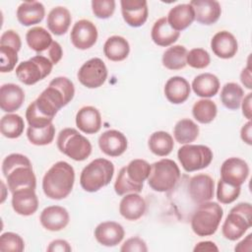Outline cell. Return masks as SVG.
<instances>
[{
  "label": "cell",
  "instance_id": "3",
  "mask_svg": "<svg viewBox=\"0 0 252 252\" xmlns=\"http://www.w3.org/2000/svg\"><path fill=\"white\" fill-rule=\"evenodd\" d=\"M114 165L106 158H95L81 172L80 184L87 192H96L109 184L113 177Z\"/></svg>",
  "mask_w": 252,
  "mask_h": 252
},
{
  "label": "cell",
  "instance_id": "22",
  "mask_svg": "<svg viewBox=\"0 0 252 252\" xmlns=\"http://www.w3.org/2000/svg\"><path fill=\"white\" fill-rule=\"evenodd\" d=\"M147 205L138 193L126 194L119 204L120 215L128 220H137L146 213Z\"/></svg>",
  "mask_w": 252,
  "mask_h": 252
},
{
  "label": "cell",
  "instance_id": "14",
  "mask_svg": "<svg viewBox=\"0 0 252 252\" xmlns=\"http://www.w3.org/2000/svg\"><path fill=\"white\" fill-rule=\"evenodd\" d=\"M215 182L208 174L194 175L188 185L189 195L192 201L196 204H201L210 201L214 197Z\"/></svg>",
  "mask_w": 252,
  "mask_h": 252
},
{
  "label": "cell",
  "instance_id": "51",
  "mask_svg": "<svg viewBox=\"0 0 252 252\" xmlns=\"http://www.w3.org/2000/svg\"><path fill=\"white\" fill-rule=\"evenodd\" d=\"M251 129H252V123L249 120L246 124L243 125L240 131V137L243 142H245L248 145H252V135H251Z\"/></svg>",
  "mask_w": 252,
  "mask_h": 252
},
{
  "label": "cell",
  "instance_id": "5",
  "mask_svg": "<svg viewBox=\"0 0 252 252\" xmlns=\"http://www.w3.org/2000/svg\"><path fill=\"white\" fill-rule=\"evenodd\" d=\"M180 178V170L175 161L162 158L151 164L148 177L149 186L157 192H167L173 189Z\"/></svg>",
  "mask_w": 252,
  "mask_h": 252
},
{
  "label": "cell",
  "instance_id": "20",
  "mask_svg": "<svg viewBox=\"0 0 252 252\" xmlns=\"http://www.w3.org/2000/svg\"><path fill=\"white\" fill-rule=\"evenodd\" d=\"M211 48L218 57L229 59L236 54L238 43L232 33L227 31H221L213 36L211 40Z\"/></svg>",
  "mask_w": 252,
  "mask_h": 252
},
{
  "label": "cell",
  "instance_id": "18",
  "mask_svg": "<svg viewBox=\"0 0 252 252\" xmlns=\"http://www.w3.org/2000/svg\"><path fill=\"white\" fill-rule=\"evenodd\" d=\"M39 220L45 229L59 231L68 225L70 217L65 208L61 206H49L41 212Z\"/></svg>",
  "mask_w": 252,
  "mask_h": 252
},
{
  "label": "cell",
  "instance_id": "6",
  "mask_svg": "<svg viewBox=\"0 0 252 252\" xmlns=\"http://www.w3.org/2000/svg\"><path fill=\"white\" fill-rule=\"evenodd\" d=\"M58 150L70 158L82 161L88 158L92 153L91 142L74 128H65L57 137Z\"/></svg>",
  "mask_w": 252,
  "mask_h": 252
},
{
  "label": "cell",
  "instance_id": "45",
  "mask_svg": "<svg viewBox=\"0 0 252 252\" xmlns=\"http://www.w3.org/2000/svg\"><path fill=\"white\" fill-rule=\"evenodd\" d=\"M92 10L98 19H107L111 17L115 10L114 0H93Z\"/></svg>",
  "mask_w": 252,
  "mask_h": 252
},
{
  "label": "cell",
  "instance_id": "21",
  "mask_svg": "<svg viewBox=\"0 0 252 252\" xmlns=\"http://www.w3.org/2000/svg\"><path fill=\"white\" fill-rule=\"evenodd\" d=\"M25 100L23 89L16 84H4L0 89V107L5 112L18 110Z\"/></svg>",
  "mask_w": 252,
  "mask_h": 252
},
{
  "label": "cell",
  "instance_id": "41",
  "mask_svg": "<svg viewBox=\"0 0 252 252\" xmlns=\"http://www.w3.org/2000/svg\"><path fill=\"white\" fill-rule=\"evenodd\" d=\"M240 186H234L220 179L217 187V199L221 204H230L240 195Z\"/></svg>",
  "mask_w": 252,
  "mask_h": 252
},
{
  "label": "cell",
  "instance_id": "4",
  "mask_svg": "<svg viewBox=\"0 0 252 252\" xmlns=\"http://www.w3.org/2000/svg\"><path fill=\"white\" fill-rule=\"evenodd\" d=\"M223 210L216 202H204L194 211L191 218V227L198 236L213 235L222 219Z\"/></svg>",
  "mask_w": 252,
  "mask_h": 252
},
{
  "label": "cell",
  "instance_id": "1",
  "mask_svg": "<svg viewBox=\"0 0 252 252\" xmlns=\"http://www.w3.org/2000/svg\"><path fill=\"white\" fill-rule=\"evenodd\" d=\"M2 172L7 179L8 188L12 193L27 187L35 189L36 178L32 162L26 156L21 154L7 156L2 162Z\"/></svg>",
  "mask_w": 252,
  "mask_h": 252
},
{
  "label": "cell",
  "instance_id": "15",
  "mask_svg": "<svg viewBox=\"0 0 252 252\" xmlns=\"http://www.w3.org/2000/svg\"><path fill=\"white\" fill-rule=\"evenodd\" d=\"M98 146L103 154L109 157H119L128 146L127 138L117 130H107L98 138Z\"/></svg>",
  "mask_w": 252,
  "mask_h": 252
},
{
  "label": "cell",
  "instance_id": "35",
  "mask_svg": "<svg viewBox=\"0 0 252 252\" xmlns=\"http://www.w3.org/2000/svg\"><path fill=\"white\" fill-rule=\"evenodd\" d=\"M220 101L222 104L231 110H236L240 107L244 96L242 88L236 83H226L220 92Z\"/></svg>",
  "mask_w": 252,
  "mask_h": 252
},
{
  "label": "cell",
  "instance_id": "36",
  "mask_svg": "<svg viewBox=\"0 0 252 252\" xmlns=\"http://www.w3.org/2000/svg\"><path fill=\"white\" fill-rule=\"evenodd\" d=\"M25 128L24 119L18 115L9 113L4 115L0 121V130L4 137L9 139H16L20 137Z\"/></svg>",
  "mask_w": 252,
  "mask_h": 252
},
{
  "label": "cell",
  "instance_id": "8",
  "mask_svg": "<svg viewBox=\"0 0 252 252\" xmlns=\"http://www.w3.org/2000/svg\"><path fill=\"white\" fill-rule=\"evenodd\" d=\"M52 67L53 64L48 58L37 54L20 63L16 68V76L23 84L31 86L47 77Z\"/></svg>",
  "mask_w": 252,
  "mask_h": 252
},
{
  "label": "cell",
  "instance_id": "37",
  "mask_svg": "<svg viewBox=\"0 0 252 252\" xmlns=\"http://www.w3.org/2000/svg\"><path fill=\"white\" fill-rule=\"evenodd\" d=\"M217 113L218 107L216 103L207 98L196 101L192 107V114L194 118L202 124L211 123L216 118Z\"/></svg>",
  "mask_w": 252,
  "mask_h": 252
},
{
  "label": "cell",
  "instance_id": "32",
  "mask_svg": "<svg viewBox=\"0 0 252 252\" xmlns=\"http://www.w3.org/2000/svg\"><path fill=\"white\" fill-rule=\"evenodd\" d=\"M149 149L153 154L158 157L168 156L174 147L173 138L164 131H157L153 133L148 143Z\"/></svg>",
  "mask_w": 252,
  "mask_h": 252
},
{
  "label": "cell",
  "instance_id": "38",
  "mask_svg": "<svg viewBox=\"0 0 252 252\" xmlns=\"http://www.w3.org/2000/svg\"><path fill=\"white\" fill-rule=\"evenodd\" d=\"M128 177L136 184H142L148 179L151 172V165L148 161L141 158L131 160L127 166H125Z\"/></svg>",
  "mask_w": 252,
  "mask_h": 252
},
{
  "label": "cell",
  "instance_id": "2",
  "mask_svg": "<svg viewBox=\"0 0 252 252\" xmlns=\"http://www.w3.org/2000/svg\"><path fill=\"white\" fill-rule=\"evenodd\" d=\"M75 182V170L66 161H57L44 174L42 189L46 197L62 200L72 191Z\"/></svg>",
  "mask_w": 252,
  "mask_h": 252
},
{
  "label": "cell",
  "instance_id": "9",
  "mask_svg": "<svg viewBox=\"0 0 252 252\" xmlns=\"http://www.w3.org/2000/svg\"><path fill=\"white\" fill-rule=\"evenodd\" d=\"M177 158L187 172L206 168L213 160L212 150L204 145L186 144L178 149Z\"/></svg>",
  "mask_w": 252,
  "mask_h": 252
},
{
  "label": "cell",
  "instance_id": "46",
  "mask_svg": "<svg viewBox=\"0 0 252 252\" xmlns=\"http://www.w3.org/2000/svg\"><path fill=\"white\" fill-rule=\"evenodd\" d=\"M120 251H122V252H135V251L147 252L148 247H147L146 242L142 238H140L138 236H135V237L128 238L122 244V246L120 248Z\"/></svg>",
  "mask_w": 252,
  "mask_h": 252
},
{
  "label": "cell",
  "instance_id": "7",
  "mask_svg": "<svg viewBox=\"0 0 252 252\" xmlns=\"http://www.w3.org/2000/svg\"><path fill=\"white\" fill-rule=\"evenodd\" d=\"M252 225V207L250 203H239L227 215L222 226V235L231 241L239 239Z\"/></svg>",
  "mask_w": 252,
  "mask_h": 252
},
{
  "label": "cell",
  "instance_id": "29",
  "mask_svg": "<svg viewBox=\"0 0 252 252\" xmlns=\"http://www.w3.org/2000/svg\"><path fill=\"white\" fill-rule=\"evenodd\" d=\"M193 92L201 97H212L220 90V81L212 73H203L194 78L192 82Z\"/></svg>",
  "mask_w": 252,
  "mask_h": 252
},
{
  "label": "cell",
  "instance_id": "40",
  "mask_svg": "<svg viewBox=\"0 0 252 252\" xmlns=\"http://www.w3.org/2000/svg\"><path fill=\"white\" fill-rule=\"evenodd\" d=\"M114 190L117 195L123 196L129 193H140L143 190V185L134 183L128 177L124 166L118 172V175L114 183Z\"/></svg>",
  "mask_w": 252,
  "mask_h": 252
},
{
  "label": "cell",
  "instance_id": "53",
  "mask_svg": "<svg viewBox=\"0 0 252 252\" xmlns=\"http://www.w3.org/2000/svg\"><path fill=\"white\" fill-rule=\"evenodd\" d=\"M193 250L195 252H197V251H210V252L216 251V252H218L219 248L212 241H201L198 244H196V246L194 247Z\"/></svg>",
  "mask_w": 252,
  "mask_h": 252
},
{
  "label": "cell",
  "instance_id": "17",
  "mask_svg": "<svg viewBox=\"0 0 252 252\" xmlns=\"http://www.w3.org/2000/svg\"><path fill=\"white\" fill-rule=\"evenodd\" d=\"M195 15V20L202 25H213L220 17L221 8L215 0H192L189 3Z\"/></svg>",
  "mask_w": 252,
  "mask_h": 252
},
{
  "label": "cell",
  "instance_id": "11",
  "mask_svg": "<svg viewBox=\"0 0 252 252\" xmlns=\"http://www.w3.org/2000/svg\"><path fill=\"white\" fill-rule=\"evenodd\" d=\"M70 38L72 44L78 49H89L97 39V30L94 23L89 20H80L72 28Z\"/></svg>",
  "mask_w": 252,
  "mask_h": 252
},
{
  "label": "cell",
  "instance_id": "10",
  "mask_svg": "<svg viewBox=\"0 0 252 252\" xmlns=\"http://www.w3.org/2000/svg\"><path fill=\"white\" fill-rule=\"evenodd\" d=\"M77 76L83 86L89 89H96L104 84L107 78V68L100 58L94 57L81 66Z\"/></svg>",
  "mask_w": 252,
  "mask_h": 252
},
{
  "label": "cell",
  "instance_id": "50",
  "mask_svg": "<svg viewBox=\"0 0 252 252\" xmlns=\"http://www.w3.org/2000/svg\"><path fill=\"white\" fill-rule=\"evenodd\" d=\"M251 79H252L251 68H250V64L248 63L247 67H245L240 74V81L244 85V87H246L249 90L252 89V80Z\"/></svg>",
  "mask_w": 252,
  "mask_h": 252
},
{
  "label": "cell",
  "instance_id": "26",
  "mask_svg": "<svg viewBox=\"0 0 252 252\" xmlns=\"http://www.w3.org/2000/svg\"><path fill=\"white\" fill-rule=\"evenodd\" d=\"M167 22L176 32L187 29L195 20L194 10L190 4H179L168 12Z\"/></svg>",
  "mask_w": 252,
  "mask_h": 252
},
{
  "label": "cell",
  "instance_id": "28",
  "mask_svg": "<svg viewBox=\"0 0 252 252\" xmlns=\"http://www.w3.org/2000/svg\"><path fill=\"white\" fill-rule=\"evenodd\" d=\"M71 21L72 18L69 10L65 7L58 6L49 12L46 24L48 30L52 33L55 35H62L68 31L71 25Z\"/></svg>",
  "mask_w": 252,
  "mask_h": 252
},
{
  "label": "cell",
  "instance_id": "27",
  "mask_svg": "<svg viewBox=\"0 0 252 252\" xmlns=\"http://www.w3.org/2000/svg\"><path fill=\"white\" fill-rule=\"evenodd\" d=\"M180 35L179 32L174 31L168 24L167 19L162 17L156 21L152 28L151 36L153 41L158 46H169L174 43Z\"/></svg>",
  "mask_w": 252,
  "mask_h": 252
},
{
  "label": "cell",
  "instance_id": "54",
  "mask_svg": "<svg viewBox=\"0 0 252 252\" xmlns=\"http://www.w3.org/2000/svg\"><path fill=\"white\" fill-rule=\"evenodd\" d=\"M251 244H252V234L249 233L245 239H243L242 241H240L234 248L235 251H246L245 246H247V248L249 249V251L251 250Z\"/></svg>",
  "mask_w": 252,
  "mask_h": 252
},
{
  "label": "cell",
  "instance_id": "33",
  "mask_svg": "<svg viewBox=\"0 0 252 252\" xmlns=\"http://www.w3.org/2000/svg\"><path fill=\"white\" fill-rule=\"evenodd\" d=\"M173 136L179 144H190L198 138L199 126L191 119H181L173 128Z\"/></svg>",
  "mask_w": 252,
  "mask_h": 252
},
{
  "label": "cell",
  "instance_id": "48",
  "mask_svg": "<svg viewBox=\"0 0 252 252\" xmlns=\"http://www.w3.org/2000/svg\"><path fill=\"white\" fill-rule=\"evenodd\" d=\"M38 55L45 56L46 58H48L51 61V63L53 65H55V64H57L61 60L62 55H63V51H62L61 45L57 41L53 40V42L50 45V47L46 51H44L43 53H40Z\"/></svg>",
  "mask_w": 252,
  "mask_h": 252
},
{
  "label": "cell",
  "instance_id": "16",
  "mask_svg": "<svg viewBox=\"0 0 252 252\" xmlns=\"http://www.w3.org/2000/svg\"><path fill=\"white\" fill-rule=\"evenodd\" d=\"M12 207L21 216H31L38 208V199L33 188H22L12 193Z\"/></svg>",
  "mask_w": 252,
  "mask_h": 252
},
{
  "label": "cell",
  "instance_id": "39",
  "mask_svg": "<svg viewBox=\"0 0 252 252\" xmlns=\"http://www.w3.org/2000/svg\"><path fill=\"white\" fill-rule=\"evenodd\" d=\"M55 136V127L51 123L44 128H33L29 126L27 137L29 141L35 146H45L50 144Z\"/></svg>",
  "mask_w": 252,
  "mask_h": 252
},
{
  "label": "cell",
  "instance_id": "43",
  "mask_svg": "<svg viewBox=\"0 0 252 252\" xmlns=\"http://www.w3.org/2000/svg\"><path fill=\"white\" fill-rule=\"evenodd\" d=\"M18 50L8 45H0V71L11 72L18 62Z\"/></svg>",
  "mask_w": 252,
  "mask_h": 252
},
{
  "label": "cell",
  "instance_id": "13",
  "mask_svg": "<svg viewBox=\"0 0 252 252\" xmlns=\"http://www.w3.org/2000/svg\"><path fill=\"white\" fill-rule=\"evenodd\" d=\"M121 12L127 25L133 28L143 26L148 19V3L146 0H121Z\"/></svg>",
  "mask_w": 252,
  "mask_h": 252
},
{
  "label": "cell",
  "instance_id": "31",
  "mask_svg": "<svg viewBox=\"0 0 252 252\" xmlns=\"http://www.w3.org/2000/svg\"><path fill=\"white\" fill-rule=\"evenodd\" d=\"M26 39L30 48L37 52V54L46 51L53 42L51 34L42 27H34L29 30Z\"/></svg>",
  "mask_w": 252,
  "mask_h": 252
},
{
  "label": "cell",
  "instance_id": "25",
  "mask_svg": "<svg viewBox=\"0 0 252 252\" xmlns=\"http://www.w3.org/2000/svg\"><path fill=\"white\" fill-rule=\"evenodd\" d=\"M45 15L42 3L29 1L22 3L17 9V19L23 26H32L40 23Z\"/></svg>",
  "mask_w": 252,
  "mask_h": 252
},
{
  "label": "cell",
  "instance_id": "19",
  "mask_svg": "<svg viewBox=\"0 0 252 252\" xmlns=\"http://www.w3.org/2000/svg\"><path fill=\"white\" fill-rule=\"evenodd\" d=\"M123 226L115 221L100 222L94 229V237L98 243L106 247H113L119 244L124 238Z\"/></svg>",
  "mask_w": 252,
  "mask_h": 252
},
{
  "label": "cell",
  "instance_id": "42",
  "mask_svg": "<svg viewBox=\"0 0 252 252\" xmlns=\"http://www.w3.org/2000/svg\"><path fill=\"white\" fill-rule=\"evenodd\" d=\"M25 249L23 238L15 232H5L0 236L1 252H22Z\"/></svg>",
  "mask_w": 252,
  "mask_h": 252
},
{
  "label": "cell",
  "instance_id": "23",
  "mask_svg": "<svg viewBox=\"0 0 252 252\" xmlns=\"http://www.w3.org/2000/svg\"><path fill=\"white\" fill-rule=\"evenodd\" d=\"M190 85L186 79L179 76L169 78L164 86V94L167 100L173 104L185 102L190 95Z\"/></svg>",
  "mask_w": 252,
  "mask_h": 252
},
{
  "label": "cell",
  "instance_id": "30",
  "mask_svg": "<svg viewBox=\"0 0 252 252\" xmlns=\"http://www.w3.org/2000/svg\"><path fill=\"white\" fill-rule=\"evenodd\" d=\"M130 52L128 41L120 35H112L108 37L103 45V53L105 57L111 61L118 62L126 59Z\"/></svg>",
  "mask_w": 252,
  "mask_h": 252
},
{
  "label": "cell",
  "instance_id": "52",
  "mask_svg": "<svg viewBox=\"0 0 252 252\" xmlns=\"http://www.w3.org/2000/svg\"><path fill=\"white\" fill-rule=\"evenodd\" d=\"M251 100H252V94L249 93L247 94L246 96H244V99L241 101L242 113L248 120L251 119Z\"/></svg>",
  "mask_w": 252,
  "mask_h": 252
},
{
  "label": "cell",
  "instance_id": "49",
  "mask_svg": "<svg viewBox=\"0 0 252 252\" xmlns=\"http://www.w3.org/2000/svg\"><path fill=\"white\" fill-rule=\"evenodd\" d=\"M72 248L69 243L63 239L53 240L47 247L48 252H70Z\"/></svg>",
  "mask_w": 252,
  "mask_h": 252
},
{
  "label": "cell",
  "instance_id": "34",
  "mask_svg": "<svg viewBox=\"0 0 252 252\" xmlns=\"http://www.w3.org/2000/svg\"><path fill=\"white\" fill-rule=\"evenodd\" d=\"M187 49L183 45H173L168 47L162 55V65L168 70H181L186 63Z\"/></svg>",
  "mask_w": 252,
  "mask_h": 252
},
{
  "label": "cell",
  "instance_id": "47",
  "mask_svg": "<svg viewBox=\"0 0 252 252\" xmlns=\"http://www.w3.org/2000/svg\"><path fill=\"white\" fill-rule=\"evenodd\" d=\"M0 45H8L19 51L22 47L21 37L15 31L8 30L2 33L0 38Z\"/></svg>",
  "mask_w": 252,
  "mask_h": 252
},
{
  "label": "cell",
  "instance_id": "24",
  "mask_svg": "<svg viewBox=\"0 0 252 252\" xmlns=\"http://www.w3.org/2000/svg\"><path fill=\"white\" fill-rule=\"evenodd\" d=\"M77 127L86 134H95L101 127V116L94 106H84L76 114Z\"/></svg>",
  "mask_w": 252,
  "mask_h": 252
},
{
  "label": "cell",
  "instance_id": "12",
  "mask_svg": "<svg viewBox=\"0 0 252 252\" xmlns=\"http://www.w3.org/2000/svg\"><path fill=\"white\" fill-rule=\"evenodd\" d=\"M248 175L249 166L245 160L239 158H229L220 166V179L234 186H241Z\"/></svg>",
  "mask_w": 252,
  "mask_h": 252
},
{
  "label": "cell",
  "instance_id": "44",
  "mask_svg": "<svg viewBox=\"0 0 252 252\" xmlns=\"http://www.w3.org/2000/svg\"><path fill=\"white\" fill-rule=\"evenodd\" d=\"M211 62L210 54L203 48H193L186 56V63L195 69H204Z\"/></svg>",
  "mask_w": 252,
  "mask_h": 252
}]
</instances>
